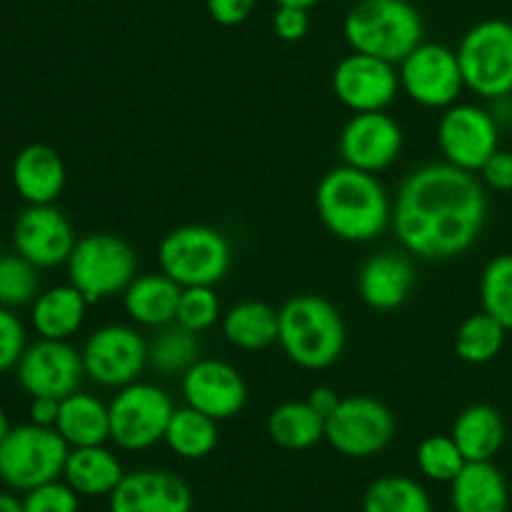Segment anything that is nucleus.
I'll list each match as a JSON object with an SVG mask.
<instances>
[{
    "label": "nucleus",
    "mask_w": 512,
    "mask_h": 512,
    "mask_svg": "<svg viewBox=\"0 0 512 512\" xmlns=\"http://www.w3.org/2000/svg\"><path fill=\"white\" fill-rule=\"evenodd\" d=\"M70 445L55 428L18 425L0 443V480L8 488L28 493L38 485L63 478Z\"/></svg>",
    "instance_id": "7"
},
{
    "label": "nucleus",
    "mask_w": 512,
    "mask_h": 512,
    "mask_svg": "<svg viewBox=\"0 0 512 512\" xmlns=\"http://www.w3.org/2000/svg\"><path fill=\"white\" fill-rule=\"evenodd\" d=\"M315 210L325 230L345 243H370L393 220V200L378 175L350 165H338L320 178Z\"/></svg>",
    "instance_id": "2"
},
{
    "label": "nucleus",
    "mask_w": 512,
    "mask_h": 512,
    "mask_svg": "<svg viewBox=\"0 0 512 512\" xmlns=\"http://www.w3.org/2000/svg\"><path fill=\"white\" fill-rule=\"evenodd\" d=\"M75 243L78 238H75L73 225L55 205H28L15 218V253L23 255L38 270H50L68 263Z\"/></svg>",
    "instance_id": "17"
},
{
    "label": "nucleus",
    "mask_w": 512,
    "mask_h": 512,
    "mask_svg": "<svg viewBox=\"0 0 512 512\" xmlns=\"http://www.w3.org/2000/svg\"><path fill=\"white\" fill-rule=\"evenodd\" d=\"M18 383L30 398H68L85 378L83 355L68 340L40 338L15 365Z\"/></svg>",
    "instance_id": "14"
},
{
    "label": "nucleus",
    "mask_w": 512,
    "mask_h": 512,
    "mask_svg": "<svg viewBox=\"0 0 512 512\" xmlns=\"http://www.w3.org/2000/svg\"><path fill=\"white\" fill-rule=\"evenodd\" d=\"M80 355L85 375L93 383L118 390L140 380L148 368V340L133 325L110 323L85 338Z\"/></svg>",
    "instance_id": "11"
},
{
    "label": "nucleus",
    "mask_w": 512,
    "mask_h": 512,
    "mask_svg": "<svg viewBox=\"0 0 512 512\" xmlns=\"http://www.w3.org/2000/svg\"><path fill=\"white\" fill-rule=\"evenodd\" d=\"M450 435L468 463H480V460H493L500 453L508 430L503 415L493 405L475 403L455 418Z\"/></svg>",
    "instance_id": "26"
},
{
    "label": "nucleus",
    "mask_w": 512,
    "mask_h": 512,
    "mask_svg": "<svg viewBox=\"0 0 512 512\" xmlns=\"http://www.w3.org/2000/svg\"><path fill=\"white\" fill-rule=\"evenodd\" d=\"M55 430L63 435L70 448H88V445H105L110 440V410L95 395L80 393L60 400V413Z\"/></svg>",
    "instance_id": "27"
},
{
    "label": "nucleus",
    "mask_w": 512,
    "mask_h": 512,
    "mask_svg": "<svg viewBox=\"0 0 512 512\" xmlns=\"http://www.w3.org/2000/svg\"><path fill=\"white\" fill-rule=\"evenodd\" d=\"M88 298L75 285H53L30 303V325L40 338L70 340L85 323Z\"/></svg>",
    "instance_id": "23"
},
{
    "label": "nucleus",
    "mask_w": 512,
    "mask_h": 512,
    "mask_svg": "<svg viewBox=\"0 0 512 512\" xmlns=\"http://www.w3.org/2000/svg\"><path fill=\"white\" fill-rule=\"evenodd\" d=\"M158 265L180 288H215L230 273L233 248L228 238L210 225H180L160 240Z\"/></svg>",
    "instance_id": "5"
},
{
    "label": "nucleus",
    "mask_w": 512,
    "mask_h": 512,
    "mask_svg": "<svg viewBox=\"0 0 512 512\" xmlns=\"http://www.w3.org/2000/svg\"><path fill=\"white\" fill-rule=\"evenodd\" d=\"M275 3H278V5H293V8L310 10V8H313V5H318L320 0H275Z\"/></svg>",
    "instance_id": "46"
},
{
    "label": "nucleus",
    "mask_w": 512,
    "mask_h": 512,
    "mask_svg": "<svg viewBox=\"0 0 512 512\" xmlns=\"http://www.w3.org/2000/svg\"><path fill=\"white\" fill-rule=\"evenodd\" d=\"M38 268L18 253L0 255V305L23 308L38 298Z\"/></svg>",
    "instance_id": "36"
},
{
    "label": "nucleus",
    "mask_w": 512,
    "mask_h": 512,
    "mask_svg": "<svg viewBox=\"0 0 512 512\" xmlns=\"http://www.w3.org/2000/svg\"><path fill=\"white\" fill-rule=\"evenodd\" d=\"M393 410L370 395L340 398L338 408L325 418V440L345 458H373L395 438Z\"/></svg>",
    "instance_id": "10"
},
{
    "label": "nucleus",
    "mask_w": 512,
    "mask_h": 512,
    "mask_svg": "<svg viewBox=\"0 0 512 512\" xmlns=\"http://www.w3.org/2000/svg\"><path fill=\"white\" fill-rule=\"evenodd\" d=\"M23 508L25 512H78L80 495L65 480H50L25 493Z\"/></svg>",
    "instance_id": "38"
},
{
    "label": "nucleus",
    "mask_w": 512,
    "mask_h": 512,
    "mask_svg": "<svg viewBox=\"0 0 512 512\" xmlns=\"http://www.w3.org/2000/svg\"><path fill=\"white\" fill-rule=\"evenodd\" d=\"M13 188L28 205H53L68 180L63 158L50 145H25L13 160Z\"/></svg>",
    "instance_id": "21"
},
{
    "label": "nucleus",
    "mask_w": 512,
    "mask_h": 512,
    "mask_svg": "<svg viewBox=\"0 0 512 512\" xmlns=\"http://www.w3.org/2000/svg\"><path fill=\"white\" fill-rule=\"evenodd\" d=\"M223 335L245 353L270 348L278 343V310L263 300H243L223 315Z\"/></svg>",
    "instance_id": "28"
},
{
    "label": "nucleus",
    "mask_w": 512,
    "mask_h": 512,
    "mask_svg": "<svg viewBox=\"0 0 512 512\" xmlns=\"http://www.w3.org/2000/svg\"><path fill=\"white\" fill-rule=\"evenodd\" d=\"M60 413L58 398H33L30 400V423L43 425V428H55Z\"/></svg>",
    "instance_id": "43"
},
{
    "label": "nucleus",
    "mask_w": 512,
    "mask_h": 512,
    "mask_svg": "<svg viewBox=\"0 0 512 512\" xmlns=\"http://www.w3.org/2000/svg\"><path fill=\"white\" fill-rule=\"evenodd\" d=\"M415 288V268L410 258L403 253H385L373 255L363 263L358 273V295L370 310L378 313H390L405 305Z\"/></svg>",
    "instance_id": "20"
},
{
    "label": "nucleus",
    "mask_w": 512,
    "mask_h": 512,
    "mask_svg": "<svg viewBox=\"0 0 512 512\" xmlns=\"http://www.w3.org/2000/svg\"><path fill=\"white\" fill-rule=\"evenodd\" d=\"M163 443L168 445L170 453H175L183 460L208 458L220 443L218 420L200 413V410L190 408V405L175 408L173 418H170L168 423V430H165Z\"/></svg>",
    "instance_id": "30"
},
{
    "label": "nucleus",
    "mask_w": 512,
    "mask_h": 512,
    "mask_svg": "<svg viewBox=\"0 0 512 512\" xmlns=\"http://www.w3.org/2000/svg\"><path fill=\"white\" fill-rule=\"evenodd\" d=\"M343 35L355 53L398 65L423 43V15L410 0H358L343 20Z\"/></svg>",
    "instance_id": "4"
},
{
    "label": "nucleus",
    "mask_w": 512,
    "mask_h": 512,
    "mask_svg": "<svg viewBox=\"0 0 512 512\" xmlns=\"http://www.w3.org/2000/svg\"><path fill=\"white\" fill-rule=\"evenodd\" d=\"M450 503L455 512H508V480L493 460L465 463L458 478L450 483Z\"/></svg>",
    "instance_id": "24"
},
{
    "label": "nucleus",
    "mask_w": 512,
    "mask_h": 512,
    "mask_svg": "<svg viewBox=\"0 0 512 512\" xmlns=\"http://www.w3.org/2000/svg\"><path fill=\"white\" fill-rule=\"evenodd\" d=\"M338 150L343 165L378 175L403 153V128L385 110L353 113V118L340 130Z\"/></svg>",
    "instance_id": "15"
},
{
    "label": "nucleus",
    "mask_w": 512,
    "mask_h": 512,
    "mask_svg": "<svg viewBox=\"0 0 512 512\" xmlns=\"http://www.w3.org/2000/svg\"><path fill=\"white\" fill-rule=\"evenodd\" d=\"M308 403L313 405V410H318V413L323 415V418H328V415L333 413L335 408H338L340 395L335 393L333 388H328V385H318V388L310 390Z\"/></svg>",
    "instance_id": "44"
},
{
    "label": "nucleus",
    "mask_w": 512,
    "mask_h": 512,
    "mask_svg": "<svg viewBox=\"0 0 512 512\" xmlns=\"http://www.w3.org/2000/svg\"><path fill=\"white\" fill-rule=\"evenodd\" d=\"M310 15L305 8H293V5H278L273 15V33L285 43H298L308 35Z\"/></svg>",
    "instance_id": "40"
},
{
    "label": "nucleus",
    "mask_w": 512,
    "mask_h": 512,
    "mask_svg": "<svg viewBox=\"0 0 512 512\" xmlns=\"http://www.w3.org/2000/svg\"><path fill=\"white\" fill-rule=\"evenodd\" d=\"M480 303L505 330H512V253H500L480 275Z\"/></svg>",
    "instance_id": "34"
},
{
    "label": "nucleus",
    "mask_w": 512,
    "mask_h": 512,
    "mask_svg": "<svg viewBox=\"0 0 512 512\" xmlns=\"http://www.w3.org/2000/svg\"><path fill=\"white\" fill-rule=\"evenodd\" d=\"M200 360V335L170 323L148 343V365L160 375H183Z\"/></svg>",
    "instance_id": "31"
},
{
    "label": "nucleus",
    "mask_w": 512,
    "mask_h": 512,
    "mask_svg": "<svg viewBox=\"0 0 512 512\" xmlns=\"http://www.w3.org/2000/svg\"><path fill=\"white\" fill-rule=\"evenodd\" d=\"M508 330L485 310L468 315L455 330V353L463 363L485 365L500 355Z\"/></svg>",
    "instance_id": "33"
},
{
    "label": "nucleus",
    "mask_w": 512,
    "mask_h": 512,
    "mask_svg": "<svg viewBox=\"0 0 512 512\" xmlns=\"http://www.w3.org/2000/svg\"><path fill=\"white\" fill-rule=\"evenodd\" d=\"M345 340L343 315L323 295H293L278 310V345L298 368H333L343 358Z\"/></svg>",
    "instance_id": "3"
},
{
    "label": "nucleus",
    "mask_w": 512,
    "mask_h": 512,
    "mask_svg": "<svg viewBox=\"0 0 512 512\" xmlns=\"http://www.w3.org/2000/svg\"><path fill=\"white\" fill-rule=\"evenodd\" d=\"M398 93L400 75L395 65L375 55L353 50L333 70V95L353 113L385 110Z\"/></svg>",
    "instance_id": "16"
},
{
    "label": "nucleus",
    "mask_w": 512,
    "mask_h": 512,
    "mask_svg": "<svg viewBox=\"0 0 512 512\" xmlns=\"http://www.w3.org/2000/svg\"><path fill=\"white\" fill-rule=\"evenodd\" d=\"M268 435L278 448L300 453L325 440V418L308 400H288L270 413Z\"/></svg>",
    "instance_id": "29"
},
{
    "label": "nucleus",
    "mask_w": 512,
    "mask_h": 512,
    "mask_svg": "<svg viewBox=\"0 0 512 512\" xmlns=\"http://www.w3.org/2000/svg\"><path fill=\"white\" fill-rule=\"evenodd\" d=\"M210 18L218 25L233 28V25L245 23L253 15L258 0H205Z\"/></svg>",
    "instance_id": "42"
},
{
    "label": "nucleus",
    "mask_w": 512,
    "mask_h": 512,
    "mask_svg": "<svg viewBox=\"0 0 512 512\" xmlns=\"http://www.w3.org/2000/svg\"><path fill=\"white\" fill-rule=\"evenodd\" d=\"M438 145L445 163L480 173L490 155L500 150L498 120L480 105H450L438 123Z\"/></svg>",
    "instance_id": "13"
},
{
    "label": "nucleus",
    "mask_w": 512,
    "mask_h": 512,
    "mask_svg": "<svg viewBox=\"0 0 512 512\" xmlns=\"http://www.w3.org/2000/svg\"><path fill=\"white\" fill-rule=\"evenodd\" d=\"M8 433H10V420H8V415H5V410L0 408V443H3V438Z\"/></svg>",
    "instance_id": "47"
},
{
    "label": "nucleus",
    "mask_w": 512,
    "mask_h": 512,
    "mask_svg": "<svg viewBox=\"0 0 512 512\" xmlns=\"http://www.w3.org/2000/svg\"><path fill=\"white\" fill-rule=\"evenodd\" d=\"M480 180L498 193H512V150H495L480 168Z\"/></svg>",
    "instance_id": "41"
},
{
    "label": "nucleus",
    "mask_w": 512,
    "mask_h": 512,
    "mask_svg": "<svg viewBox=\"0 0 512 512\" xmlns=\"http://www.w3.org/2000/svg\"><path fill=\"white\" fill-rule=\"evenodd\" d=\"M508 98H510V103H512V90H510V95H508Z\"/></svg>",
    "instance_id": "48"
},
{
    "label": "nucleus",
    "mask_w": 512,
    "mask_h": 512,
    "mask_svg": "<svg viewBox=\"0 0 512 512\" xmlns=\"http://www.w3.org/2000/svg\"><path fill=\"white\" fill-rule=\"evenodd\" d=\"M488 218V195L478 175L450 163L415 168L393 200L395 238L420 260H450L473 248Z\"/></svg>",
    "instance_id": "1"
},
{
    "label": "nucleus",
    "mask_w": 512,
    "mask_h": 512,
    "mask_svg": "<svg viewBox=\"0 0 512 512\" xmlns=\"http://www.w3.org/2000/svg\"><path fill=\"white\" fill-rule=\"evenodd\" d=\"M220 320V298L215 288L210 285H193V288H183L178 300V313H175V323L183 328L193 330V333H205L213 328Z\"/></svg>",
    "instance_id": "37"
},
{
    "label": "nucleus",
    "mask_w": 512,
    "mask_h": 512,
    "mask_svg": "<svg viewBox=\"0 0 512 512\" xmlns=\"http://www.w3.org/2000/svg\"><path fill=\"white\" fill-rule=\"evenodd\" d=\"M180 293L183 288L170 280L163 270L135 275L133 283L123 293V308L135 325L158 330L175 323Z\"/></svg>",
    "instance_id": "22"
},
{
    "label": "nucleus",
    "mask_w": 512,
    "mask_h": 512,
    "mask_svg": "<svg viewBox=\"0 0 512 512\" xmlns=\"http://www.w3.org/2000/svg\"><path fill=\"white\" fill-rule=\"evenodd\" d=\"M0 512H25L23 500H18L15 495L0 493Z\"/></svg>",
    "instance_id": "45"
},
{
    "label": "nucleus",
    "mask_w": 512,
    "mask_h": 512,
    "mask_svg": "<svg viewBox=\"0 0 512 512\" xmlns=\"http://www.w3.org/2000/svg\"><path fill=\"white\" fill-rule=\"evenodd\" d=\"M415 460H418L420 473L428 480H435V483H453L460 470L465 468V463H468L453 435H430V438H425L418 445Z\"/></svg>",
    "instance_id": "35"
},
{
    "label": "nucleus",
    "mask_w": 512,
    "mask_h": 512,
    "mask_svg": "<svg viewBox=\"0 0 512 512\" xmlns=\"http://www.w3.org/2000/svg\"><path fill=\"white\" fill-rule=\"evenodd\" d=\"M180 390L185 405L210 415L218 423L240 415L248 403V385L243 375L230 363L215 358H200L193 368L185 370Z\"/></svg>",
    "instance_id": "18"
},
{
    "label": "nucleus",
    "mask_w": 512,
    "mask_h": 512,
    "mask_svg": "<svg viewBox=\"0 0 512 512\" xmlns=\"http://www.w3.org/2000/svg\"><path fill=\"white\" fill-rule=\"evenodd\" d=\"M465 88L485 100L508 98L512 90V23L488 18L475 23L458 45Z\"/></svg>",
    "instance_id": "8"
},
{
    "label": "nucleus",
    "mask_w": 512,
    "mask_h": 512,
    "mask_svg": "<svg viewBox=\"0 0 512 512\" xmlns=\"http://www.w3.org/2000/svg\"><path fill=\"white\" fill-rule=\"evenodd\" d=\"M68 283L88 298L100 303L125 293L138 275V255L133 245L115 233H88L78 238L68 263Z\"/></svg>",
    "instance_id": "6"
},
{
    "label": "nucleus",
    "mask_w": 512,
    "mask_h": 512,
    "mask_svg": "<svg viewBox=\"0 0 512 512\" xmlns=\"http://www.w3.org/2000/svg\"><path fill=\"white\" fill-rule=\"evenodd\" d=\"M400 90L423 108L445 110L458 103L465 90L458 53L443 43H420L398 63Z\"/></svg>",
    "instance_id": "12"
},
{
    "label": "nucleus",
    "mask_w": 512,
    "mask_h": 512,
    "mask_svg": "<svg viewBox=\"0 0 512 512\" xmlns=\"http://www.w3.org/2000/svg\"><path fill=\"white\" fill-rule=\"evenodd\" d=\"M110 440L120 450L138 453L163 443L165 430L175 413V403L163 388L153 383H135L118 388L108 403Z\"/></svg>",
    "instance_id": "9"
},
{
    "label": "nucleus",
    "mask_w": 512,
    "mask_h": 512,
    "mask_svg": "<svg viewBox=\"0 0 512 512\" xmlns=\"http://www.w3.org/2000/svg\"><path fill=\"white\" fill-rule=\"evenodd\" d=\"M193 493L188 483L168 470L125 473L110 493V512H190Z\"/></svg>",
    "instance_id": "19"
},
{
    "label": "nucleus",
    "mask_w": 512,
    "mask_h": 512,
    "mask_svg": "<svg viewBox=\"0 0 512 512\" xmlns=\"http://www.w3.org/2000/svg\"><path fill=\"white\" fill-rule=\"evenodd\" d=\"M28 348V333L18 315L0 305V375L13 370Z\"/></svg>",
    "instance_id": "39"
},
{
    "label": "nucleus",
    "mask_w": 512,
    "mask_h": 512,
    "mask_svg": "<svg viewBox=\"0 0 512 512\" xmlns=\"http://www.w3.org/2000/svg\"><path fill=\"white\" fill-rule=\"evenodd\" d=\"M363 512H433V503L418 480L383 475L365 490Z\"/></svg>",
    "instance_id": "32"
},
{
    "label": "nucleus",
    "mask_w": 512,
    "mask_h": 512,
    "mask_svg": "<svg viewBox=\"0 0 512 512\" xmlns=\"http://www.w3.org/2000/svg\"><path fill=\"white\" fill-rule=\"evenodd\" d=\"M125 478L118 455L105 445L70 448L63 468V480L83 498H100L113 493Z\"/></svg>",
    "instance_id": "25"
}]
</instances>
